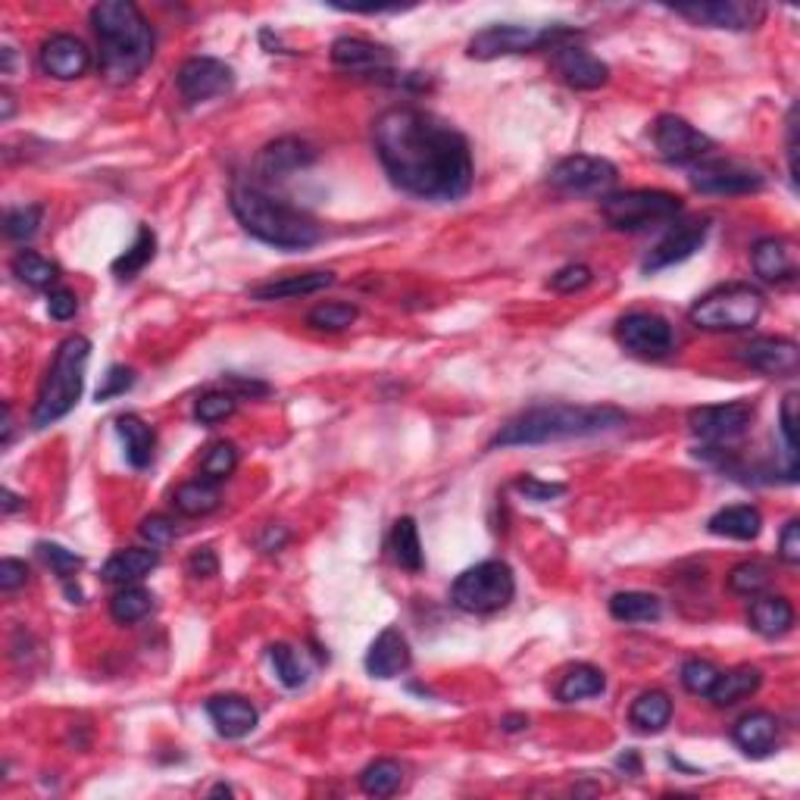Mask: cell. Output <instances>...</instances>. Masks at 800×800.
<instances>
[{
	"mask_svg": "<svg viewBox=\"0 0 800 800\" xmlns=\"http://www.w3.org/2000/svg\"><path fill=\"white\" fill-rule=\"evenodd\" d=\"M617 338L625 350H632L638 357H651V360L666 357L675 345L673 326L663 316L648 313V309L625 313L617 323Z\"/></svg>",
	"mask_w": 800,
	"mask_h": 800,
	"instance_id": "obj_10",
	"label": "cell"
},
{
	"mask_svg": "<svg viewBox=\"0 0 800 800\" xmlns=\"http://www.w3.org/2000/svg\"><path fill=\"white\" fill-rule=\"evenodd\" d=\"M313 160H316V150H313L307 141H301V138H278L275 145L263 147L256 166H260V172H263L266 179H288L297 169H307Z\"/></svg>",
	"mask_w": 800,
	"mask_h": 800,
	"instance_id": "obj_25",
	"label": "cell"
},
{
	"mask_svg": "<svg viewBox=\"0 0 800 800\" xmlns=\"http://www.w3.org/2000/svg\"><path fill=\"white\" fill-rule=\"evenodd\" d=\"M92 25L101 44V75L109 85H128L154 60V29L131 0H101L92 10Z\"/></svg>",
	"mask_w": 800,
	"mask_h": 800,
	"instance_id": "obj_2",
	"label": "cell"
},
{
	"mask_svg": "<svg viewBox=\"0 0 800 800\" xmlns=\"http://www.w3.org/2000/svg\"><path fill=\"white\" fill-rule=\"evenodd\" d=\"M707 232H709L707 219L682 222V225L673 229L670 235L663 238L654 251H651V256L644 260V273H660V270H666V266L685 263L688 256H694L697 251H701V248H704Z\"/></svg>",
	"mask_w": 800,
	"mask_h": 800,
	"instance_id": "obj_18",
	"label": "cell"
},
{
	"mask_svg": "<svg viewBox=\"0 0 800 800\" xmlns=\"http://www.w3.org/2000/svg\"><path fill=\"white\" fill-rule=\"evenodd\" d=\"M610 617L617 622H656L663 617V603L656 594H648V591H619L610 598Z\"/></svg>",
	"mask_w": 800,
	"mask_h": 800,
	"instance_id": "obj_35",
	"label": "cell"
},
{
	"mask_svg": "<svg viewBox=\"0 0 800 800\" xmlns=\"http://www.w3.org/2000/svg\"><path fill=\"white\" fill-rule=\"evenodd\" d=\"M92 357V341L85 335H70L63 345L56 347L54 364L48 369L41 391H38L35 410H32V425L48 429L73 410L82 388H85V366Z\"/></svg>",
	"mask_w": 800,
	"mask_h": 800,
	"instance_id": "obj_5",
	"label": "cell"
},
{
	"mask_svg": "<svg viewBox=\"0 0 800 800\" xmlns=\"http://www.w3.org/2000/svg\"><path fill=\"white\" fill-rule=\"evenodd\" d=\"M376 154L403 194L451 203L473 188V150L451 123L417 107H391L372 126Z\"/></svg>",
	"mask_w": 800,
	"mask_h": 800,
	"instance_id": "obj_1",
	"label": "cell"
},
{
	"mask_svg": "<svg viewBox=\"0 0 800 800\" xmlns=\"http://www.w3.org/2000/svg\"><path fill=\"white\" fill-rule=\"evenodd\" d=\"M29 579V566L22 564V560H13V557H7L3 564H0V588L3 591H17L22 588Z\"/></svg>",
	"mask_w": 800,
	"mask_h": 800,
	"instance_id": "obj_58",
	"label": "cell"
},
{
	"mask_svg": "<svg viewBox=\"0 0 800 800\" xmlns=\"http://www.w3.org/2000/svg\"><path fill=\"white\" fill-rule=\"evenodd\" d=\"M709 535L716 538H731V541H754L764 528V513L750 504L726 507L709 516Z\"/></svg>",
	"mask_w": 800,
	"mask_h": 800,
	"instance_id": "obj_29",
	"label": "cell"
},
{
	"mask_svg": "<svg viewBox=\"0 0 800 800\" xmlns=\"http://www.w3.org/2000/svg\"><path fill=\"white\" fill-rule=\"evenodd\" d=\"M678 17L692 19L707 29H728V32H747L764 19V7L757 3H735V0H719V3H688V7H673Z\"/></svg>",
	"mask_w": 800,
	"mask_h": 800,
	"instance_id": "obj_16",
	"label": "cell"
},
{
	"mask_svg": "<svg viewBox=\"0 0 800 800\" xmlns=\"http://www.w3.org/2000/svg\"><path fill=\"white\" fill-rule=\"evenodd\" d=\"M150 610H154V594L147 588H141V585H123L109 600V613L123 625L141 622Z\"/></svg>",
	"mask_w": 800,
	"mask_h": 800,
	"instance_id": "obj_38",
	"label": "cell"
},
{
	"mask_svg": "<svg viewBox=\"0 0 800 800\" xmlns=\"http://www.w3.org/2000/svg\"><path fill=\"white\" fill-rule=\"evenodd\" d=\"M779 429H782L788 466L798 470V391L785 394L782 410H779Z\"/></svg>",
	"mask_w": 800,
	"mask_h": 800,
	"instance_id": "obj_48",
	"label": "cell"
},
{
	"mask_svg": "<svg viewBox=\"0 0 800 800\" xmlns=\"http://www.w3.org/2000/svg\"><path fill=\"white\" fill-rule=\"evenodd\" d=\"M516 594V576L504 560H485V564L470 566L463 576H456L451 588V600L463 613H497L504 610Z\"/></svg>",
	"mask_w": 800,
	"mask_h": 800,
	"instance_id": "obj_8",
	"label": "cell"
},
{
	"mask_svg": "<svg viewBox=\"0 0 800 800\" xmlns=\"http://www.w3.org/2000/svg\"><path fill=\"white\" fill-rule=\"evenodd\" d=\"M154 254H157V235H154L147 225H141V229H138V238H135V244L128 248L126 254L113 260V275L123 278V282H126V278H135V275L141 273L147 263L154 260Z\"/></svg>",
	"mask_w": 800,
	"mask_h": 800,
	"instance_id": "obj_40",
	"label": "cell"
},
{
	"mask_svg": "<svg viewBox=\"0 0 800 800\" xmlns=\"http://www.w3.org/2000/svg\"><path fill=\"white\" fill-rule=\"evenodd\" d=\"M403 785V769L394 760H376L360 772V788L369 798H391Z\"/></svg>",
	"mask_w": 800,
	"mask_h": 800,
	"instance_id": "obj_41",
	"label": "cell"
},
{
	"mask_svg": "<svg viewBox=\"0 0 800 800\" xmlns=\"http://www.w3.org/2000/svg\"><path fill=\"white\" fill-rule=\"evenodd\" d=\"M188 572H191L194 579H213V576L219 572L217 554H213L210 547H200V550H194V554L188 557Z\"/></svg>",
	"mask_w": 800,
	"mask_h": 800,
	"instance_id": "obj_57",
	"label": "cell"
},
{
	"mask_svg": "<svg viewBox=\"0 0 800 800\" xmlns=\"http://www.w3.org/2000/svg\"><path fill=\"white\" fill-rule=\"evenodd\" d=\"M692 185L701 194H750L764 188V176L738 160H697L692 166Z\"/></svg>",
	"mask_w": 800,
	"mask_h": 800,
	"instance_id": "obj_14",
	"label": "cell"
},
{
	"mask_svg": "<svg viewBox=\"0 0 800 800\" xmlns=\"http://www.w3.org/2000/svg\"><path fill=\"white\" fill-rule=\"evenodd\" d=\"M238 410V398L232 391H207L194 403V419L203 425H217L222 419H229Z\"/></svg>",
	"mask_w": 800,
	"mask_h": 800,
	"instance_id": "obj_46",
	"label": "cell"
},
{
	"mask_svg": "<svg viewBox=\"0 0 800 800\" xmlns=\"http://www.w3.org/2000/svg\"><path fill=\"white\" fill-rule=\"evenodd\" d=\"M591 270L585 266V263H569V266H564V270H557L554 273V278H550V288L554 292H560V294H576V292H582V288H588L591 285Z\"/></svg>",
	"mask_w": 800,
	"mask_h": 800,
	"instance_id": "obj_51",
	"label": "cell"
},
{
	"mask_svg": "<svg viewBox=\"0 0 800 800\" xmlns=\"http://www.w3.org/2000/svg\"><path fill=\"white\" fill-rule=\"evenodd\" d=\"M572 38H576V32L564 29V25H545V29H535V25H488V29H482L470 41V56L473 60H497V56L531 54V51H541V48L569 44Z\"/></svg>",
	"mask_w": 800,
	"mask_h": 800,
	"instance_id": "obj_9",
	"label": "cell"
},
{
	"mask_svg": "<svg viewBox=\"0 0 800 800\" xmlns=\"http://www.w3.org/2000/svg\"><path fill=\"white\" fill-rule=\"evenodd\" d=\"M360 316V309L354 304H341V301H331V304H319L307 313V323L313 328H323V331H341V328L354 326Z\"/></svg>",
	"mask_w": 800,
	"mask_h": 800,
	"instance_id": "obj_44",
	"label": "cell"
},
{
	"mask_svg": "<svg viewBox=\"0 0 800 800\" xmlns=\"http://www.w3.org/2000/svg\"><path fill=\"white\" fill-rule=\"evenodd\" d=\"M716 678H719V670L709 660H701V656H694V660H688L682 666V685H685V692L697 694V697H707Z\"/></svg>",
	"mask_w": 800,
	"mask_h": 800,
	"instance_id": "obj_49",
	"label": "cell"
},
{
	"mask_svg": "<svg viewBox=\"0 0 800 800\" xmlns=\"http://www.w3.org/2000/svg\"><path fill=\"white\" fill-rule=\"evenodd\" d=\"M779 557L782 564L798 566L800 564V523L798 519H788L782 528V538H779Z\"/></svg>",
	"mask_w": 800,
	"mask_h": 800,
	"instance_id": "obj_56",
	"label": "cell"
},
{
	"mask_svg": "<svg viewBox=\"0 0 800 800\" xmlns=\"http://www.w3.org/2000/svg\"><path fill=\"white\" fill-rule=\"evenodd\" d=\"M207 716L213 719V726L222 738H244L256 728V709L251 701H244L241 694H219L213 701H207Z\"/></svg>",
	"mask_w": 800,
	"mask_h": 800,
	"instance_id": "obj_21",
	"label": "cell"
},
{
	"mask_svg": "<svg viewBox=\"0 0 800 800\" xmlns=\"http://www.w3.org/2000/svg\"><path fill=\"white\" fill-rule=\"evenodd\" d=\"M764 316V294L754 285L731 282L707 292L692 307V323L707 331H745Z\"/></svg>",
	"mask_w": 800,
	"mask_h": 800,
	"instance_id": "obj_7",
	"label": "cell"
},
{
	"mask_svg": "<svg viewBox=\"0 0 800 800\" xmlns=\"http://www.w3.org/2000/svg\"><path fill=\"white\" fill-rule=\"evenodd\" d=\"M613 182H617V166L588 154L566 157L550 172V185L566 194H607Z\"/></svg>",
	"mask_w": 800,
	"mask_h": 800,
	"instance_id": "obj_11",
	"label": "cell"
},
{
	"mask_svg": "<svg viewBox=\"0 0 800 800\" xmlns=\"http://www.w3.org/2000/svg\"><path fill=\"white\" fill-rule=\"evenodd\" d=\"M769 579H772L769 566L760 564V560H747V564H738L728 572V591L741 594V598H757V594H764Z\"/></svg>",
	"mask_w": 800,
	"mask_h": 800,
	"instance_id": "obj_43",
	"label": "cell"
},
{
	"mask_svg": "<svg viewBox=\"0 0 800 800\" xmlns=\"http://www.w3.org/2000/svg\"><path fill=\"white\" fill-rule=\"evenodd\" d=\"M38 60H41V70L48 75H54L60 82H73L78 75L88 73L92 51L85 48V41H78L75 35H51L41 44Z\"/></svg>",
	"mask_w": 800,
	"mask_h": 800,
	"instance_id": "obj_19",
	"label": "cell"
},
{
	"mask_svg": "<svg viewBox=\"0 0 800 800\" xmlns=\"http://www.w3.org/2000/svg\"><path fill=\"white\" fill-rule=\"evenodd\" d=\"M38 557L44 560V564L54 569L56 576L66 582L70 576H73L75 569H82V557L75 554V550H66V547L60 545H51V541H41L38 545Z\"/></svg>",
	"mask_w": 800,
	"mask_h": 800,
	"instance_id": "obj_50",
	"label": "cell"
},
{
	"mask_svg": "<svg viewBox=\"0 0 800 800\" xmlns=\"http://www.w3.org/2000/svg\"><path fill=\"white\" fill-rule=\"evenodd\" d=\"M10 116H13V97L3 94V119H10Z\"/></svg>",
	"mask_w": 800,
	"mask_h": 800,
	"instance_id": "obj_62",
	"label": "cell"
},
{
	"mask_svg": "<svg viewBox=\"0 0 800 800\" xmlns=\"http://www.w3.org/2000/svg\"><path fill=\"white\" fill-rule=\"evenodd\" d=\"M235 466H238V451L232 441H217V444H210V451H207L203 460H200V473H203V478H210V482L229 478V475L235 473Z\"/></svg>",
	"mask_w": 800,
	"mask_h": 800,
	"instance_id": "obj_45",
	"label": "cell"
},
{
	"mask_svg": "<svg viewBox=\"0 0 800 800\" xmlns=\"http://www.w3.org/2000/svg\"><path fill=\"white\" fill-rule=\"evenodd\" d=\"M157 566H160L157 547H128V550H119V554L109 557L101 569V576L109 585H135L141 582L145 576H150Z\"/></svg>",
	"mask_w": 800,
	"mask_h": 800,
	"instance_id": "obj_28",
	"label": "cell"
},
{
	"mask_svg": "<svg viewBox=\"0 0 800 800\" xmlns=\"http://www.w3.org/2000/svg\"><path fill=\"white\" fill-rule=\"evenodd\" d=\"M747 622L757 635L782 638L794 625V607L782 594H757L747 610Z\"/></svg>",
	"mask_w": 800,
	"mask_h": 800,
	"instance_id": "obj_27",
	"label": "cell"
},
{
	"mask_svg": "<svg viewBox=\"0 0 800 800\" xmlns=\"http://www.w3.org/2000/svg\"><path fill=\"white\" fill-rule=\"evenodd\" d=\"M335 282L331 273H304V275H285V278H273L251 288L254 301H288V297H304V294H316L328 288Z\"/></svg>",
	"mask_w": 800,
	"mask_h": 800,
	"instance_id": "obj_31",
	"label": "cell"
},
{
	"mask_svg": "<svg viewBox=\"0 0 800 800\" xmlns=\"http://www.w3.org/2000/svg\"><path fill=\"white\" fill-rule=\"evenodd\" d=\"M741 364L757 369V372H766V376H794L800 366V347L798 341L791 338H754L750 345H745L738 350Z\"/></svg>",
	"mask_w": 800,
	"mask_h": 800,
	"instance_id": "obj_17",
	"label": "cell"
},
{
	"mask_svg": "<svg viewBox=\"0 0 800 800\" xmlns=\"http://www.w3.org/2000/svg\"><path fill=\"white\" fill-rule=\"evenodd\" d=\"M629 422V413L617 407H585V403H547L513 417L492 438V448H535L569 438H591L613 432Z\"/></svg>",
	"mask_w": 800,
	"mask_h": 800,
	"instance_id": "obj_3",
	"label": "cell"
},
{
	"mask_svg": "<svg viewBox=\"0 0 800 800\" xmlns=\"http://www.w3.org/2000/svg\"><path fill=\"white\" fill-rule=\"evenodd\" d=\"M754 419V407L745 400L735 403H716V407H697L688 413V425H692L694 438L707 441V444H726L741 438L750 429Z\"/></svg>",
	"mask_w": 800,
	"mask_h": 800,
	"instance_id": "obj_15",
	"label": "cell"
},
{
	"mask_svg": "<svg viewBox=\"0 0 800 800\" xmlns=\"http://www.w3.org/2000/svg\"><path fill=\"white\" fill-rule=\"evenodd\" d=\"M141 538H145L147 545L150 547H169L172 541H176V526H172V519H166V516H160V513H154V516H145L141 519Z\"/></svg>",
	"mask_w": 800,
	"mask_h": 800,
	"instance_id": "obj_52",
	"label": "cell"
},
{
	"mask_svg": "<svg viewBox=\"0 0 800 800\" xmlns=\"http://www.w3.org/2000/svg\"><path fill=\"white\" fill-rule=\"evenodd\" d=\"M654 145L666 164L678 166L697 164L713 150V141L704 131H697L688 119L673 116V113H663L654 123Z\"/></svg>",
	"mask_w": 800,
	"mask_h": 800,
	"instance_id": "obj_12",
	"label": "cell"
},
{
	"mask_svg": "<svg viewBox=\"0 0 800 800\" xmlns=\"http://www.w3.org/2000/svg\"><path fill=\"white\" fill-rule=\"evenodd\" d=\"M229 388H232V394H251V398H263V394H270V385L266 382H248V379H241V376H229L225 379Z\"/></svg>",
	"mask_w": 800,
	"mask_h": 800,
	"instance_id": "obj_59",
	"label": "cell"
},
{
	"mask_svg": "<svg viewBox=\"0 0 800 800\" xmlns=\"http://www.w3.org/2000/svg\"><path fill=\"white\" fill-rule=\"evenodd\" d=\"M607 688V675L600 673L598 666L591 663H579L572 670H566L560 685H557V701L564 704H579V701H588V697H598Z\"/></svg>",
	"mask_w": 800,
	"mask_h": 800,
	"instance_id": "obj_34",
	"label": "cell"
},
{
	"mask_svg": "<svg viewBox=\"0 0 800 800\" xmlns=\"http://www.w3.org/2000/svg\"><path fill=\"white\" fill-rule=\"evenodd\" d=\"M526 726H528L526 716H507V719H504V728H507V731H519V728Z\"/></svg>",
	"mask_w": 800,
	"mask_h": 800,
	"instance_id": "obj_60",
	"label": "cell"
},
{
	"mask_svg": "<svg viewBox=\"0 0 800 800\" xmlns=\"http://www.w3.org/2000/svg\"><path fill=\"white\" fill-rule=\"evenodd\" d=\"M219 488L217 482H210V478H194V482H185L176 488L172 494V504L176 509L182 513V516H207V513H213L219 507Z\"/></svg>",
	"mask_w": 800,
	"mask_h": 800,
	"instance_id": "obj_37",
	"label": "cell"
},
{
	"mask_svg": "<svg viewBox=\"0 0 800 800\" xmlns=\"http://www.w3.org/2000/svg\"><path fill=\"white\" fill-rule=\"evenodd\" d=\"M750 263H754V273L760 275L764 282H791L798 273V263H794V251L785 238H760L750 251Z\"/></svg>",
	"mask_w": 800,
	"mask_h": 800,
	"instance_id": "obj_26",
	"label": "cell"
},
{
	"mask_svg": "<svg viewBox=\"0 0 800 800\" xmlns=\"http://www.w3.org/2000/svg\"><path fill=\"white\" fill-rule=\"evenodd\" d=\"M10 266H13V275L19 282H25L29 288H51L60 278V266L51 263L48 256L35 254V251H19Z\"/></svg>",
	"mask_w": 800,
	"mask_h": 800,
	"instance_id": "obj_39",
	"label": "cell"
},
{
	"mask_svg": "<svg viewBox=\"0 0 800 800\" xmlns=\"http://www.w3.org/2000/svg\"><path fill=\"white\" fill-rule=\"evenodd\" d=\"M48 313L54 316L56 323H70L78 313V297L70 288H54L48 294Z\"/></svg>",
	"mask_w": 800,
	"mask_h": 800,
	"instance_id": "obj_55",
	"label": "cell"
},
{
	"mask_svg": "<svg viewBox=\"0 0 800 800\" xmlns=\"http://www.w3.org/2000/svg\"><path fill=\"white\" fill-rule=\"evenodd\" d=\"M270 660H273L275 675H278V682H282L285 688H301V685H307L309 678L307 663H304V656L297 654L292 644H273V648H270Z\"/></svg>",
	"mask_w": 800,
	"mask_h": 800,
	"instance_id": "obj_42",
	"label": "cell"
},
{
	"mask_svg": "<svg viewBox=\"0 0 800 800\" xmlns=\"http://www.w3.org/2000/svg\"><path fill=\"white\" fill-rule=\"evenodd\" d=\"M673 719V701L666 692H644L638 694L635 704L629 709V723L644 731V735H656L670 726Z\"/></svg>",
	"mask_w": 800,
	"mask_h": 800,
	"instance_id": "obj_33",
	"label": "cell"
},
{
	"mask_svg": "<svg viewBox=\"0 0 800 800\" xmlns=\"http://www.w3.org/2000/svg\"><path fill=\"white\" fill-rule=\"evenodd\" d=\"M413 663L410 654V644L400 629H385L382 635L369 644V654H366V670L376 678H394V675L407 673Z\"/></svg>",
	"mask_w": 800,
	"mask_h": 800,
	"instance_id": "obj_22",
	"label": "cell"
},
{
	"mask_svg": "<svg viewBox=\"0 0 800 800\" xmlns=\"http://www.w3.org/2000/svg\"><path fill=\"white\" fill-rule=\"evenodd\" d=\"M760 682H764V673L757 666H738V670L719 673L707 697L716 707H735L738 701H745V697L757 692Z\"/></svg>",
	"mask_w": 800,
	"mask_h": 800,
	"instance_id": "obj_32",
	"label": "cell"
},
{
	"mask_svg": "<svg viewBox=\"0 0 800 800\" xmlns=\"http://www.w3.org/2000/svg\"><path fill=\"white\" fill-rule=\"evenodd\" d=\"M41 217H44V207H38V203L17 207V210H10L7 219H3V232H7L10 241H29V238L38 235Z\"/></svg>",
	"mask_w": 800,
	"mask_h": 800,
	"instance_id": "obj_47",
	"label": "cell"
},
{
	"mask_svg": "<svg viewBox=\"0 0 800 800\" xmlns=\"http://www.w3.org/2000/svg\"><path fill=\"white\" fill-rule=\"evenodd\" d=\"M116 435L123 438L126 444V460L135 470H147L154 463V451H157V435L154 429L147 425L145 419L126 413V417L116 419Z\"/></svg>",
	"mask_w": 800,
	"mask_h": 800,
	"instance_id": "obj_30",
	"label": "cell"
},
{
	"mask_svg": "<svg viewBox=\"0 0 800 800\" xmlns=\"http://www.w3.org/2000/svg\"><path fill=\"white\" fill-rule=\"evenodd\" d=\"M554 66L557 73L564 75V82L569 88H579V92H594L600 85H607L610 78V66L598 60L594 54H588L585 48H576V44H560L554 48Z\"/></svg>",
	"mask_w": 800,
	"mask_h": 800,
	"instance_id": "obj_20",
	"label": "cell"
},
{
	"mask_svg": "<svg viewBox=\"0 0 800 800\" xmlns=\"http://www.w3.org/2000/svg\"><path fill=\"white\" fill-rule=\"evenodd\" d=\"M213 794H232V788H225V785H217V788H213Z\"/></svg>",
	"mask_w": 800,
	"mask_h": 800,
	"instance_id": "obj_63",
	"label": "cell"
},
{
	"mask_svg": "<svg viewBox=\"0 0 800 800\" xmlns=\"http://www.w3.org/2000/svg\"><path fill=\"white\" fill-rule=\"evenodd\" d=\"M600 213L617 232H648L682 213V198L656 188L613 191L600 198Z\"/></svg>",
	"mask_w": 800,
	"mask_h": 800,
	"instance_id": "obj_6",
	"label": "cell"
},
{
	"mask_svg": "<svg viewBox=\"0 0 800 800\" xmlns=\"http://www.w3.org/2000/svg\"><path fill=\"white\" fill-rule=\"evenodd\" d=\"M331 63L347 70V73L376 75L391 66V54L379 44L366 41V38H338L331 44Z\"/></svg>",
	"mask_w": 800,
	"mask_h": 800,
	"instance_id": "obj_24",
	"label": "cell"
},
{
	"mask_svg": "<svg viewBox=\"0 0 800 800\" xmlns=\"http://www.w3.org/2000/svg\"><path fill=\"white\" fill-rule=\"evenodd\" d=\"M176 85L182 94L185 104H203V101H213L222 94L232 92L235 85V73L213 56H191L185 60L176 73Z\"/></svg>",
	"mask_w": 800,
	"mask_h": 800,
	"instance_id": "obj_13",
	"label": "cell"
},
{
	"mask_svg": "<svg viewBox=\"0 0 800 800\" xmlns=\"http://www.w3.org/2000/svg\"><path fill=\"white\" fill-rule=\"evenodd\" d=\"M388 547H391V557L400 569H407V572L422 569V541H419V528L413 516H400L394 523Z\"/></svg>",
	"mask_w": 800,
	"mask_h": 800,
	"instance_id": "obj_36",
	"label": "cell"
},
{
	"mask_svg": "<svg viewBox=\"0 0 800 800\" xmlns=\"http://www.w3.org/2000/svg\"><path fill=\"white\" fill-rule=\"evenodd\" d=\"M516 492L526 494V501L547 504V501L566 494V485H560V482H541V478H535V475H519V478H516Z\"/></svg>",
	"mask_w": 800,
	"mask_h": 800,
	"instance_id": "obj_53",
	"label": "cell"
},
{
	"mask_svg": "<svg viewBox=\"0 0 800 800\" xmlns=\"http://www.w3.org/2000/svg\"><path fill=\"white\" fill-rule=\"evenodd\" d=\"M232 213L248 235L278 251H307L323 238L319 225L307 213L254 185L232 188Z\"/></svg>",
	"mask_w": 800,
	"mask_h": 800,
	"instance_id": "obj_4",
	"label": "cell"
},
{
	"mask_svg": "<svg viewBox=\"0 0 800 800\" xmlns=\"http://www.w3.org/2000/svg\"><path fill=\"white\" fill-rule=\"evenodd\" d=\"M19 509V497L10 488H3V513H13Z\"/></svg>",
	"mask_w": 800,
	"mask_h": 800,
	"instance_id": "obj_61",
	"label": "cell"
},
{
	"mask_svg": "<svg viewBox=\"0 0 800 800\" xmlns=\"http://www.w3.org/2000/svg\"><path fill=\"white\" fill-rule=\"evenodd\" d=\"M731 738L747 757H769L779 745V719L769 709L745 713L731 728Z\"/></svg>",
	"mask_w": 800,
	"mask_h": 800,
	"instance_id": "obj_23",
	"label": "cell"
},
{
	"mask_svg": "<svg viewBox=\"0 0 800 800\" xmlns=\"http://www.w3.org/2000/svg\"><path fill=\"white\" fill-rule=\"evenodd\" d=\"M135 385V372L128 366H109V372L104 376V385L97 388V400H109L126 394L128 388Z\"/></svg>",
	"mask_w": 800,
	"mask_h": 800,
	"instance_id": "obj_54",
	"label": "cell"
}]
</instances>
